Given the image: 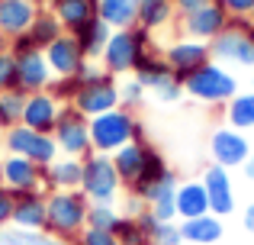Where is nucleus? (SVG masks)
<instances>
[{"mask_svg":"<svg viewBox=\"0 0 254 245\" xmlns=\"http://www.w3.org/2000/svg\"><path fill=\"white\" fill-rule=\"evenodd\" d=\"M151 49H155V36H151L148 29H142V26L113 29L103 55H100V65H103V71L113 75V78H129V75H135L138 62H142Z\"/></svg>","mask_w":254,"mask_h":245,"instance_id":"1","label":"nucleus"},{"mask_svg":"<svg viewBox=\"0 0 254 245\" xmlns=\"http://www.w3.org/2000/svg\"><path fill=\"white\" fill-rule=\"evenodd\" d=\"M138 139H145V123L138 120V113L126 107H116L90 120V145L100 155H116L123 145L138 142Z\"/></svg>","mask_w":254,"mask_h":245,"instance_id":"2","label":"nucleus"},{"mask_svg":"<svg viewBox=\"0 0 254 245\" xmlns=\"http://www.w3.org/2000/svg\"><path fill=\"white\" fill-rule=\"evenodd\" d=\"M87 213H90V200H87L84 190H49L45 233L74 245L77 236L87 229Z\"/></svg>","mask_w":254,"mask_h":245,"instance_id":"3","label":"nucleus"},{"mask_svg":"<svg viewBox=\"0 0 254 245\" xmlns=\"http://www.w3.org/2000/svg\"><path fill=\"white\" fill-rule=\"evenodd\" d=\"M184 94L206 107H225L235 94H242V87H238V78L232 68L219 62H206L203 68L184 78Z\"/></svg>","mask_w":254,"mask_h":245,"instance_id":"4","label":"nucleus"},{"mask_svg":"<svg viewBox=\"0 0 254 245\" xmlns=\"http://www.w3.org/2000/svg\"><path fill=\"white\" fill-rule=\"evenodd\" d=\"M81 190L87 194L90 203H113L116 207L123 200V177H119L116 164H113V155H100V152H90L84 158V181Z\"/></svg>","mask_w":254,"mask_h":245,"instance_id":"5","label":"nucleus"},{"mask_svg":"<svg viewBox=\"0 0 254 245\" xmlns=\"http://www.w3.org/2000/svg\"><path fill=\"white\" fill-rule=\"evenodd\" d=\"M3 145H6V155H23L29 162H36L39 168H49L62 152H58L55 136H45V132H36L29 126H10L3 132Z\"/></svg>","mask_w":254,"mask_h":245,"instance_id":"6","label":"nucleus"},{"mask_svg":"<svg viewBox=\"0 0 254 245\" xmlns=\"http://www.w3.org/2000/svg\"><path fill=\"white\" fill-rule=\"evenodd\" d=\"M135 78H138V84H142L148 94H155L161 103H177L180 97H184V81L168 68V62L161 58V52H155V49L138 62Z\"/></svg>","mask_w":254,"mask_h":245,"instance_id":"7","label":"nucleus"},{"mask_svg":"<svg viewBox=\"0 0 254 245\" xmlns=\"http://www.w3.org/2000/svg\"><path fill=\"white\" fill-rule=\"evenodd\" d=\"M55 142H58V152L68 158H87L93 152L90 145V120L81 113V110H74L68 103V107H62V116H58L55 123Z\"/></svg>","mask_w":254,"mask_h":245,"instance_id":"8","label":"nucleus"},{"mask_svg":"<svg viewBox=\"0 0 254 245\" xmlns=\"http://www.w3.org/2000/svg\"><path fill=\"white\" fill-rule=\"evenodd\" d=\"M212 62L225 65V68H248L254 71V39L245 29L225 26V32H219L209 42Z\"/></svg>","mask_w":254,"mask_h":245,"instance_id":"9","label":"nucleus"},{"mask_svg":"<svg viewBox=\"0 0 254 245\" xmlns=\"http://www.w3.org/2000/svg\"><path fill=\"white\" fill-rule=\"evenodd\" d=\"M161 58L168 62V68L174 75L184 81L187 75H193L206 62H212V52H209V42H199V39H190V36H177L161 49Z\"/></svg>","mask_w":254,"mask_h":245,"instance_id":"10","label":"nucleus"},{"mask_svg":"<svg viewBox=\"0 0 254 245\" xmlns=\"http://www.w3.org/2000/svg\"><path fill=\"white\" fill-rule=\"evenodd\" d=\"M209 158H212V164H219V168H225V171L242 168L251 158L248 132H238V129H232V126H219L209 136Z\"/></svg>","mask_w":254,"mask_h":245,"instance_id":"11","label":"nucleus"},{"mask_svg":"<svg viewBox=\"0 0 254 245\" xmlns=\"http://www.w3.org/2000/svg\"><path fill=\"white\" fill-rule=\"evenodd\" d=\"M0 171H3V187L16 194H29V190H45V168H39L36 162L23 155H3L0 162ZM49 194V190H45Z\"/></svg>","mask_w":254,"mask_h":245,"instance_id":"12","label":"nucleus"},{"mask_svg":"<svg viewBox=\"0 0 254 245\" xmlns=\"http://www.w3.org/2000/svg\"><path fill=\"white\" fill-rule=\"evenodd\" d=\"M71 107L81 110L87 120H93V116H100V113H110V110L123 107V100H119V81L110 75V78H103V81H97V84H87V87L77 90V97H74Z\"/></svg>","mask_w":254,"mask_h":245,"instance_id":"13","label":"nucleus"},{"mask_svg":"<svg viewBox=\"0 0 254 245\" xmlns=\"http://www.w3.org/2000/svg\"><path fill=\"white\" fill-rule=\"evenodd\" d=\"M199 181H203L206 197H209V213H216L219 220L235 213L238 203H235V184H232L229 171L219 168V164H209V168L199 174Z\"/></svg>","mask_w":254,"mask_h":245,"instance_id":"14","label":"nucleus"},{"mask_svg":"<svg viewBox=\"0 0 254 245\" xmlns=\"http://www.w3.org/2000/svg\"><path fill=\"white\" fill-rule=\"evenodd\" d=\"M180 36H190V39H199V42H212L219 32H225L229 26V13L222 10V3H209L203 10L190 13V16H180Z\"/></svg>","mask_w":254,"mask_h":245,"instance_id":"15","label":"nucleus"},{"mask_svg":"<svg viewBox=\"0 0 254 245\" xmlns=\"http://www.w3.org/2000/svg\"><path fill=\"white\" fill-rule=\"evenodd\" d=\"M62 107H64V103H58L55 94H49V90L26 94L23 126H29V129H36V132H45V136H52V132H55L58 116H62Z\"/></svg>","mask_w":254,"mask_h":245,"instance_id":"16","label":"nucleus"},{"mask_svg":"<svg viewBox=\"0 0 254 245\" xmlns=\"http://www.w3.org/2000/svg\"><path fill=\"white\" fill-rule=\"evenodd\" d=\"M45 62H49V68H52L55 78H74L87 58H84L81 45H77V39L71 36V32H64V36H58L55 42L45 49Z\"/></svg>","mask_w":254,"mask_h":245,"instance_id":"17","label":"nucleus"},{"mask_svg":"<svg viewBox=\"0 0 254 245\" xmlns=\"http://www.w3.org/2000/svg\"><path fill=\"white\" fill-rule=\"evenodd\" d=\"M45 220H49V194L45 190L16 194L10 229H45Z\"/></svg>","mask_w":254,"mask_h":245,"instance_id":"18","label":"nucleus"},{"mask_svg":"<svg viewBox=\"0 0 254 245\" xmlns=\"http://www.w3.org/2000/svg\"><path fill=\"white\" fill-rule=\"evenodd\" d=\"M39 10H42V3H36V0H0V32L6 39L29 32Z\"/></svg>","mask_w":254,"mask_h":245,"instance_id":"19","label":"nucleus"},{"mask_svg":"<svg viewBox=\"0 0 254 245\" xmlns=\"http://www.w3.org/2000/svg\"><path fill=\"white\" fill-rule=\"evenodd\" d=\"M151 149H155V145H151L148 139H138V142L123 145V149L113 155V164H116V171H119V177H123V187H126V190H129L132 184L142 177L145 164H148Z\"/></svg>","mask_w":254,"mask_h":245,"instance_id":"20","label":"nucleus"},{"mask_svg":"<svg viewBox=\"0 0 254 245\" xmlns=\"http://www.w3.org/2000/svg\"><path fill=\"white\" fill-rule=\"evenodd\" d=\"M19 90L23 94H39V90H49L55 75H52L49 62H45V52H29V55H19Z\"/></svg>","mask_w":254,"mask_h":245,"instance_id":"21","label":"nucleus"},{"mask_svg":"<svg viewBox=\"0 0 254 245\" xmlns=\"http://www.w3.org/2000/svg\"><path fill=\"white\" fill-rule=\"evenodd\" d=\"M84 181V158L58 155L45 168V190H81Z\"/></svg>","mask_w":254,"mask_h":245,"instance_id":"22","label":"nucleus"},{"mask_svg":"<svg viewBox=\"0 0 254 245\" xmlns=\"http://www.w3.org/2000/svg\"><path fill=\"white\" fill-rule=\"evenodd\" d=\"M180 233L187 245H219L225 239V223L216 213H206L196 220H180Z\"/></svg>","mask_w":254,"mask_h":245,"instance_id":"23","label":"nucleus"},{"mask_svg":"<svg viewBox=\"0 0 254 245\" xmlns=\"http://www.w3.org/2000/svg\"><path fill=\"white\" fill-rule=\"evenodd\" d=\"M174 200H177V220H196V216L209 213V197H206V187L199 177L180 181Z\"/></svg>","mask_w":254,"mask_h":245,"instance_id":"24","label":"nucleus"},{"mask_svg":"<svg viewBox=\"0 0 254 245\" xmlns=\"http://www.w3.org/2000/svg\"><path fill=\"white\" fill-rule=\"evenodd\" d=\"M71 36L77 39V45H81L84 58H90V62H100V55H103L106 42H110V36H113V29H110V26H106L100 16H93V19H87V23H84L77 32H71Z\"/></svg>","mask_w":254,"mask_h":245,"instance_id":"25","label":"nucleus"},{"mask_svg":"<svg viewBox=\"0 0 254 245\" xmlns=\"http://www.w3.org/2000/svg\"><path fill=\"white\" fill-rule=\"evenodd\" d=\"M97 16L110 29H132L138 26V0H97Z\"/></svg>","mask_w":254,"mask_h":245,"instance_id":"26","label":"nucleus"},{"mask_svg":"<svg viewBox=\"0 0 254 245\" xmlns=\"http://www.w3.org/2000/svg\"><path fill=\"white\" fill-rule=\"evenodd\" d=\"M49 10L58 16L64 32H77L87 19L97 16V0H55Z\"/></svg>","mask_w":254,"mask_h":245,"instance_id":"27","label":"nucleus"},{"mask_svg":"<svg viewBox=\"0 0 254 245\" xmlns=\"http://www.w3.org/2000/svg\"><path fill=\"white\" fill-rule=\"evenodd\" d=\"M174 19H177L174 0H138V26L148 29L151 36L161 32V29H168Z\"/></svg>","mask_w":254,"mask_h":245,"instance_id":"28","label":"nucleus"},{"mask_svg":"<svg viewBox=\"0 0 254 245\" xmlns=\"http://www.w3.org/2000/svg\"><path fill=\"white\" fill-rule=\"evenodd\" d=\"M26 36H29V42L36 45L39 52H45L58 36H64V26L58 23V16L49 10V6H42V10H39V16L32 19V26H29V32H26Z\"/></svg>","mask_w":254,"mask_h":245,"instance_id":"29","label":"nucleus"},{"mask_svg":"<svg viewBox=\"0 0 254 245\" xmlns=\"http://www.w3.org/2000/svg\"><path fill=\"white\" fill-rule=\"evenodd\" d=\"M225 126H232V129H238V132L254 129V90L235 94L225 103Z\"/></svg>","mask_w":254,"mask_h":245,"instance_id":"30","label":"nucleus"},{"mask_svg":"<svg viewBox=\"0 0 254 245\" xmlns=\"http://www.w3.org/2000/svg\"><path fill=\"white\" fill-rule=\"evenodd\" d=\"M23 107H26L23 90H3V94H0V132H6L10 126L23 123Z\"/></svg>","mask_w":254,"mask_h":245,"instance_id":"31","label":"nucleus"},{"mask_svg":"<svg viewBox=\"0 0 254 245\" xmlns=\"http://www.w3.org/2000/svg\"><path fill=\"white\" fill-rule=\"evenodd\" d=\"M168 171H171V168H168V162H164V155H161L158 149H151V155H148V164H145L142 177H138V181L129 187V194H132V197H142L145 190H148L155 181H161V177L168 174Z\"/></svg>","mask_w":254,"mask_h":245,"instance_id":"32","label":"nucleus"},{"mask_svg":"<svg viewBox=\"0 0 254 245\" xmlns=\"http://www.w3.org/2000/svg\"><path fill=\"white\" fill-rule=\"evenodd\" d=\"M145 97H148V90L138 84V78H135V75L123 78V84H119V100H123V107H126V110L138 113V110H142V103H145Z\"/></svg>","mask_w":254,"mask_h":245,"instance_id":"33","label":"nucleus"},{"mask_svg":"<svg viewBox=\"0 0 254 245\" xmlns=\"http://www.w3.org/2000/svg\"><path fill=\"white\" fill-rule=\"evenodd\" d=\"M116 239L119 245H151L148 242V236L142 233V226H138V220L135 216H119V223H116Z\"/></svg>","mask_w":254,"mask_h":245,"instance_id":"34","label":"nucleus"},{"mask_svg":"<svg viewBox=\"0 0 254 245\" xmlns=\"http://www.w3.org/2000/svg\"><path fill=\"white\" fill-rule=\"evenodd\" d=\"M119 210L113 207V203H90V213H87V226H93V229H116V223H119Z\"/></svg>","mask_w":254,"mask_h":245,"instance_id":"35","label":"nucleus"},{"mask_svg":"<svg viewBox=\"0 0 254 245\" xmlns=\"http://www.w3.org/2000/svg\"><path fill=\"white\" fill-rule=\"evenodd\" d=\"M177 187H180V177H177V171H168V174L161 177V181H155L148 190H145L138 200H145V207L148 203H155V200H161V197H174L177 194Z\"/></svg>","mask_w":254,"mask_h":245,"instance_id":"36","label":"nucleus"},{"mask_svg":"<svg viewBox=\"0 0 254 245\" xmlns=\"http://www.w3.org/2000/svg\"><path fill=\"white\" fill-rule=\"evenodd\" d=\"M3 90H19V65L10 49L0 52V94Z\"/></svg>","mask_w":254,"mask_h":245,"instance_id":"37","label":"nucleus"},{"mask_svg":"<svg viewBox=\"0 0 254 245\" xmlns=\"http://www.w3.org/2000/svg\"><path fill=\"white\" fill-rule=\"evenodd\" d=\"M13 239H16V245H68L45 229H13Z\"/></svg>","mask_w":254,"mask_h":245,"instance_id":"38","label":"nucleus"},{"mask_svg":"<svg viewBox=\"0 0 254 245\" xmlns=\"http://www.w3.org/2000/svg\"><path fill=\"white\" fill-rule=\"evenodd\" d=\"M151 245H187L184 242V233H180V220L177 223H158L155 233L148 236Z\"/></svg>","mask_w":254,"mask_h":245,"instance_id":"39","label":"nucleus"},{"mask_svg":"<svg viewBox=\"0 0 254 245\" xmlns=\"http://www.w3.org/2000/svg\"><path fill=\"white\" fill-rule=\"evenodd\" d=\"M77 90H81L77 78H55V81H52V87H49V94H55V100L68 107V103H74Z\"/></svg>","mask_w":254,"mask_h":245,"instance_id":"40","label":"nucleus"},{"mask_svg":"<svg viewBox=\"0 0 254 245\" xmlns=\"http://www.w3.org/2000/svg\"><path fill=\"white\" fill-rule=\"evenodd\" d=\"M148 213L155 216L158 223H177V200H174V197H161V200L148 203Z\"/></svg>","mask_w":254,"mask_h":245,"instance_id":"41","label":"nucleus"},{"mask_svg":"<svg viewBox=\"0 0 254 245\" xmlns=\"http://www.w3.org/2000/svg\"><path fill=\"white\" fill-rule=\"evenodd\" d=\"M74 245H119V239H116V233H110V229H93V226H87L84 233L77 236Z\"/></svg>","mask_w":254,"mask_h":245,"instance_id":"42","label":"nucleus"},{"mask_svg":"<svg viewBox=\"0 0 254 245\" xmlns=\"http://www.w3.org/2000/svg\"><path fill=\"white\" fill-rule=\"evenodd\" d=\"M74 78H77V84H81V87H87V84H97V81H103V78H110V75L103 71V65H100V62H90V58H87Z\"/></svg>","mask_w":254,"mask_h":245,"instance_id":"43","label":"nucleus"},{"mask_svg":"<svg viewBox=\"0 0 254 245\" xmlns=\"http://www.w3.org/2000/svg\"><path fill=\"white\" fill-rule=\"evenodd\" d=\"M219 3H222V10L229 13V16L251 19V13H254V0H219Z\"/></svg>","mask_w":254,"mask_h":245,"instance_id":"44","label":"nucleus"},{"mask_svg":"<svg viewBox=\"0 0 254 245\" xmlns=\"http://www.w3.org/2000/svg\"><path fill=\"white\" fill-rule=\"evenodd\" d=\"M13 200H16V197H13L6 187H0V229H6L10 220H13Z\"/></svg>","mask_w":254,"mask_h":245,"instance_id":"45","label":"nucleus"},{"mask_svg":"<svg viewBox=\"0 0 254 245\" xmlns=\"http://www.w3.org/2000/svg\"><path fill=\"white\" fill-rule=\"evenodd\" d=\"M209 3H216V0H174V6H177V19L190 16V13L203 10V6H209Z\"/></svg>","mask_w":254,"mask_h":245,"instance_id":"46","label":"nucleus"},{"mask_svg":"<svg viewBox=\"0 0 254 245\" xmlns=\"http://www.w3.org/2000/svg\"><path fill=\"white\" fill-rule=\"evenodd\" d=\"M142 210H145V200H138V197H126V213L123 216H138V213H142Z\"/></svg>","mask_w":254,"mask_h":245,"instance_id":"47","label":"nucleus"},{"mask_svg":"<svg viewBox=\"0 0 254 245\" xmlns=\"http://www.w3.org/2000/svg\"><path fill=\"white\" fill-rule=\"evenodd\" d=\"M242 226H245V233H251L254 236V200L245 207V213H242Z\"/></svg>","mask_w":254,"mask_h":245,"instance_id":"48","label":"nucleus"},{"mask_svg":"<svg viewBox=\"0 0 254 245\" xmlns=\"http://www.w3.org/2000/svg\"><path fill=\"white\" fill-rule=\"evenodd\" d=\"M242 174H245V181H251L254 184V152H251V158L242 164Z\"/></svg>","mask_w":254,"mask_h":245,"instance_id":"49","label":"nucleus"},{"mask_svg":"<svg viewBox=\"0 0 254 245\" xmlns=\"http://www.w3.org/2000/svg\"><path fill=\"white\" fill-rule=\"evenodd\" d=\"M0 245H16V239H13V229H0Z\"/></svg>","mask_w":254,"mask_h":245,"instance_id":"50","label":"nucleus"},{"mask_svg":"<svg viewBox=\"0 0 254 245\" xmlns=\"http://www.w3.org/2000/svg\"><path fill=\"white\" fill-rule=\"evenodd\" d=\"M6 49H10V39H6L3 32H0V52H6Z\"/></svg>","mask_w":254,"mask_h":245,"instance_id":"51","label":"nucleus"},{"mask_svg":"<svg viewBox=\"0 0 254 245\" xmlns=\"http://www.w3.org/2000/svg\"><path fill=\"white\" fill-rule=\"evenodd\" d=\"M3 155H6V145H3V132H0V162H3Z\"/></svg>","mask_w":254,"mask_h":245,"instance_id":"52","label":"nucleus"},{"mask_svg":"<svg viewBox=\"0 0 254 245\" xmlns=\"http://www.w3.org/2000/svg\"><path fill=\"white\" fill-rule=\"evenodd\" d=\"M36 3H42V6H52V3H55V0H36Z\"/></svg>","mask_w":254,"mask_h":245,"instance_id":"53","label":"nucleus"},{"mask_svg":"<svg viewBox=\"0 0 254 245\" xmlns=\"http://www.w3.org/2000/svg\"><path fill=\"white\" fill-rule=\"evenodd\" d=\"M0 187H3V171H0Z\"/></svg>","mask_w":254,"mask_h":245,"instance_id":"54","label":"nucleus"},{"mask_svg":"<svg viewBox=\"0 0 254 245\" xmlns=\"http://www.w3.org/2000/svg\"><path fill=\"white\" fill-rule=\"evenodd\" d=\"M248 36H251V39H254V26H251V32H248Z\"/></svg>","mask_w":254,"mask_h":245,"instance_id":"55","label":"nucleus"},{"mask_svg":"<svg viewBox=\"0 0 254 245\" xmlns=\"http://www.w3.org/2000/svg\"><path fill=\"white\" fill-rule=\"evenodd\" d=\"M251 87H254V71H251Z\"/></svg>","mask_w":254,"mask_h":245,"instance_id":"56","label":"nucleus"},{"mask_svg":"<svg viewBox=\"0 0 254 245\" xmlns=\"http://www.w3.org/2000/svg\"><path fill=\"white\" fill-rule=\"evenodd\" d=\"M251 23H254V13H251Z\"/></svg>","mask_w":254,"mask_h":245,"instance_id":"57","label":"nucleus"}]
</instances>
